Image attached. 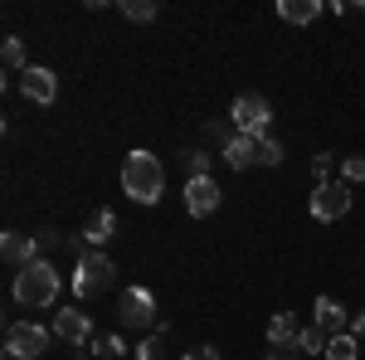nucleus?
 Segmentation results:
<instances>
[{
	"instance_id": "nucleus-28",
	"label": "nucleus",
	"mask_w": 365,
	"mask_h": 360,
	"mask_svg": "<svg viewBox=\"0 0 365 360\" xmlns=\"http://www.w3.org/2000/svg\"><path fill=\"white\" fill-rule=\"evenodd\" d=\"M180 360H225V356H220L215 346H190V351H185Z\"/></svg>"
},
{
	"instance_id": "nucleus-21",
	"label": "nucleus",
	"mask_w": 365,
	"mask_h": 360,
	"mask_svg": "<svg viewBox=\"0 0 365 360\" xmlns=\"http://www.w3.org/2000/svg\"><path fill=\"white\" fill-rule=\"evenodd\" d=\"M88 351H98V356H108V360H117V356H127V341L117 331H108V336H93V346Z\"/></svg>"
},
{
	"instance_id": "nucleus-5",
	"label": "nucleus",
	"mask_w": 365,
	"mask_h": 360,
	"mask_svg": "<svg viewBox=\"0 0 365 360\" xmlns=\"http://www.w3.org/2000/svg\"><path fill=\"white\" fill-rule=\"evenodd\" d=\"M229 117H234V127H239L244 137L263 141L268 137V122H273V108H268V98H258V93H239L234 108H229Z\"/></svg>"
},
{
	"instance_id": "nucleus-26",
	"label": "nucleus",
	"mask_w": 365,
	"mask_h": 360,
	"mask_svg": "<svg viewBox=\"0 0 365 360\" xmlns=\"http://www.w3.org/2000/svg\"><path fill=\"white\" fill-rule=\"evenodd\" d=\"M161 346H166V336L151 331V336H146V341L137 346V360H161Z\"/></svg>"
},
{
	"instance_id": "nucleus-6",
	"label": "nucleus",
	"mask_w": 365,
	"mask_h": 360,
	"mask_svg": "<svg viewBox=\"0 0 365 360\" xmlns=\"http://www.w3.org/2000/svg\"><path fill=\"white\" fill-rule=\"evenodd\" d=\"M117 317H122V326H132V331H156V292L151 287H127L122 292V302H117Z\"/></svg>"
},
{
	"instance_id": "nucleus-2",
	"label": "nucleus",
	"mask_w": 365,
	"mask_h": 360,
	"mask_svg": "<svg viewBox=\"0 0 365 360\" xmlns=\"http://www.w3.org/2000/svg\"><path fill=\"white\" fill-rule=\"evenodd\" d=\"M58 287H63V277L49 258H39V263H29L15 273V302L20 307H54L58 302Z\"/></svg>"
},
{
	"instance_id": "nucleus-1",
	"label": "nucleus",
	"mask_w": 365,
	"mask_h": 360,
	"mask_svg": "<svg viewBox=\"0 0 365 360\" xmlns=\"http://www.w3.org/2000/svg\"><path fill=\"white\" fill-rule=\"evenodd\" d=\"M122 190H127V200H137V205H156L166 195V170H161V161L151 151H127V161H122Z\"/></svg>"
},
{
	"instance_id": "nucleus-16",
	"label": "nucleus",
	"mask_w": 365,
	"mask_h": 360,
	"mask_svg": "<svg viewBox=\"0 0 365 360\" xmlns=\"http://www.w3.org/2000/svg\"><path fill=\"white\" fill-rule=\"evenodd\" d=\"M297 331H302L297 317H292V312H278V317L268 322V346H287V341H297Z\"/></svg>"
},
{
	"instance_id": "nucleus-27",
	"label": "nucleus",
	"mask_w": 365,
	"mask_h": 360,
	"mask_svg": "<svg viewBox=\"0 0 365 360\" xmlns=\"http://www.w3.org/2000/svg\"><path fill=\"white\" fill-rule=\"evenodd\" d=\"M268 360H302V346L297 341H287V346H273V356Z\"/></svg>"
},
{
	"instance_id": "nucleus-25",
	"label": "nucleus",
	"mask_w": 365,
	"mask_h": 360,
	"mask_svg": "<svg viewBox=\"0 0 365 360\" xmlns=\"http://www.w3.org/2000/svg\"><path fill=\"white\" fill-rule=\"evenodd\" d=\"M331 166H336V156H331V151H317V156H312V175H317V185H322V180H331Z\"/></svg>"
},
{
	"instance_id": "nucleus-19",
	"label": "nucleus",
	"mask_w": 365,
	"mask_h": 360,
	"mask_svg": "<svg viewBox=\"0 0 365 360\" xmlns=\"http://www.w3.org/2000/svg\"><path fill=\"white\" fill-rule=\"evenodd\" d=\"M0 63H5L10 73H25V68H29V63H25V44H20L15 34H10V39L0 44Z\"/></svg>"
},
{
	"instance_id": "nucleus-4",
	"label": "nucleus",
	"mask_w": 365,
	"mask_h": 360,
	"mask_svg": "<svg viewBox=\"0 0 365 360\" xmlns=\"http://www.w3.org/2000/svg\"><path fill=\"white\" fill-rule=\"evenodd\" d=\"M49 351V326L39 322H10L5 326V356L10 360H39Z\"/></svg>"
},
{
	"instance_id": "nucleus-22",
	"label": "nucleus",
	"mask_w": 365,
	"mask_h": 360,
	"mask_svg": "<svg viewBox=\"0 0 365 360\" xmlns=\"http://www.w3.org/2000/svg\"><path fill=\"white\" fill-rule=\"evenodd\" d=\"M122 15L146 25V20H156V0H122Z\"/></svg>"
},
{
	"instance_id": "nucleus-23",
	"label": "nucleus",
	"mask_w": 365,
	"mask_h": 360,
	"mask_svg": "<svg viewBox=\"0 0 365 360\" xmlns=\"http://www.w3.org/2000/svg\"><path fill=\"white\" fill-rule=\"evenodd\" d=\"M341 180L346 185H365V156H341Z\"/></svg>"
},
{
	"instance_id": "nucleus-13",
	"label": "nucleus",
	"mask_w": 365,
	"mask_h": 360,
	"mask_svg": "<svg viewBox=\"0 0 365 360\" xmlns=\"http://www.w3.org/2000/svg\"><path fill=\"white\" fill-rule=\"evenodd\" d=\"M113 234H117V215H113V210H98V215L83 224V244H88V249H108Z\"/></svg>"
},
{
	"instance_id": "nucleus-24",
	"label": "nucleus",
	"mask_w": 365,
	"mask_h": 360,
	"mask_svg": "<svg viewBox=\"0 0 365 360\" xmlns=\"http://www.w3.org/2000/svg\"><path fill=\"white\" fill-rule=\"evenodd\" d=\"M258 161H263V166H278V161H282V141L278 137H263V141H258Z\"/></svg>"
},
{
	"instance_id": "nucleus-9",
	"label": "nucleus",
	"mask_w": 365,
	"mask_h": 360,
	"mask_svg": "<svg viewBox=\"0 0 365 360\" xmlns=\"http://www.w3.org/2000/svg\"><path fill=\"white\" fill-rule=\"evenodd\" d=\"M0 258H5L10 268H29V263H39V258H44V249H39V234H20V229L0 234Z\"/></svg>"
},
{
	"instance_id": "nucleus-29",
	"label": "nucleus",
	"mask_w": 365,
	"mask_h": 360,
	"mask_svg": "<svg viewBox=\"0 0 365 360\" xmlns=\"http://www.w3.org/2000/svg\"><path fill=\"white\" fill-rule=\"evenodd\" d=\"M63 244V234H54V229H39V249H58Z\"/></svg>"
},
{
	"instance_id": "nucleus-15",
	"label": "nucleus",
	"mask_w": 365,
	"mask_h": 360,
	"mask_svg": "<svg viewBox=\"0 0 365 360\" xmlns=\"http://www.w3.org/2000/svg\"><path fill=\"white\" fill-rule=\"evenodd\" d=\"M322 10H327L322 0H278V15L287 20V25H312Z\"/></svg>"
},
{
	"instance_id": "nucleus-30",
	"label": "nucleus",
	"mask_w": 365,
	"mask_h": 360,
	"mask_svg": "<svg viewBox=\"0 0 365 360\" xmlns=\"http://www.w3.org/2000/svg\"><path fill=\"white\" fill-rule=\"evenodd\" d=\"M351 336H356V341H365V312H356V317H351Z\"/></svg>"
},
{
	"instance_id": "nucleus-20",
	"label": "nucleus",
	"mask_w": 365,
	"mask_h": 360,
	"mask_svg": "<svg viewBox=\"0 0 365 360\" xmlns=\"http://www.w3.org/2000/svg\"><path fill=\"white\" fill-rule=\"evenodd\" d=\"M327 341H331V336L317 331V326H302V331H297V346H302V356H327Z\"/></svg>"
},
{
	"instance_id": "nucleus-11",
	"label": "nucleus",
	"mask_w": 365,
	"mask_h": 360,
	"mask_svg": "<svg viewBox=\"0 0 365 360\" xmlns=\"http://www.w3.org/2000/svg\"><path fill=\"white\" fill-rule=\"evenodd\" d=\"M54 336H63L68 346H93V322H88V312H78V307L54 312Z\"/></svg>"
},
{
	"instance_id": "nucleus-7",
	"label": "nucleus",
	"mask_w": 365,
	"mask_h": 360,
	"mask_svg": "<svg viewBox=\"0 0 365 360\" xmlns=\"http://www.w3.org/2000/svg\"><path fill=\"white\" fill-rule=\"evenodd\" d=\"M312 220H322V224H336L346 210H351V185L346 180H322L317 190H312Z\"/></svg>"
},
{
	"instance_id": "nucleus-18",
	"label": "nucleus",
	"mask_w": 365,
	"mask_h": 360,
	"mask_svg": "<svg viewBox=\"0 0 365 360\" xmlns=\"http://www.w3.org/2000/svg\"><path fill=\"white\" fill-rule=\"evenodd\" d=\"M356 356H361V341H356L351 331L327 341V360H356Z\"/></svg>"
},
{
	"instance_id": "nucleus-10",
	"label": "nucleus",
	"mask_w": 365,
	"mask_h": 360,
	"mask_svg": "<svg viewBox=\"0 0 365 360\" xmlns=\"http://www.w3.org/2000/svg\"><path fill=\"white\" fill-rule=\"evenodd\" d=\"M20 93H25L29 103L49 108V103L58 98V78H54V68H44V63H29L25 73H20Z\"/></svg>"
},
{
	"instance_id": "nucleus-12",
	"label": "nucleus",
	"mask_w": 365,
	"mask_h": 360,
	"mask_svg": "<svg viewBox=\"0 0 365 360\" xmlns=\"http://www.w3.org/2000/svg\"><path fill=\"white\" fill-rule=\"evenodd\" d=\"M312 326L327 336H346V326H351V312L336 302V297H317L312 302Z\"/></svg>"
},
{
	"instance_id": "nucleus-17",
	"label": "nucleus",
	"mask_w": 365,
	"mask_h": 360,
	"mask_svg": "<svg viewBox=\"0 0 365 360\" xmlns=\"http://www.w3.org/2000/svg\"><path fill=\"white\" fill-rule=\"evenodd\" d=\"M180 166H185V180H195V175H210L215 156H210V151H200V146H190V151L180 156Z\"/></svg>"
},
{
	"instance_id": "nucleus-3",
	"label": "nucleus",
	"mask_w": 365,
	"mask_h": 360,
	"mask_svg": "<svg viewBox=\"0 0 365 360\" xmlns=\"http://www.w3.org/2000/svg\"><path fill=\"white\" fill-rule=\"evenodd\" d=\"M113 277H117V268H113V258H108V249H88V253H78V268H73V297H103L108 287H113Z\"/></svg>"
},
{
	"instance_id": "nucleus-31",
	"label": "nucleus",
	"mask_w": 365,
	"mask_h": 360,
	"mask_svg": "<svg viewBox=\"0 0 365 360\" xmlns=\"http://www.w3.org/2000/svg\"><path fill=\"white\" fill-rule=\"evenodd\" d=\"M361 10H365V0H361Z\"/></svg>"
},
{
	"instance_id": "nucleus-8",
	"label": "nucleus",
	"mask_w": 365,
	"mask_h": 360,
	"mask_svg": "<svg viewBox=\"0 0 365 360\" xmlns=\"http://www.w3.org/2000/svg\"><path fill=\"white\" fill-rule=\"evenodd\" d=\"M180 200H185V215L205 220V215H215V210H220L225 190H220V180H215V175H195V180H185Z\"/></svg>"
},
{
	"instance_id": "nucleus-14",
	"label": "nucleus",
	"mask_w": 365,
	"mask_h": 360,
	"mask_svg": "<svg viewBox=\"0 0 365 360\" xmlns=\"http://www.w3.org/2000/svg\"><path fill=\"white\" fill-rule=\"evenodd\" d=\"M225 166H234V170H249V166H258V141L239 132V137H234V141L225 146Z\"/></svg>"
}]
</instances>
